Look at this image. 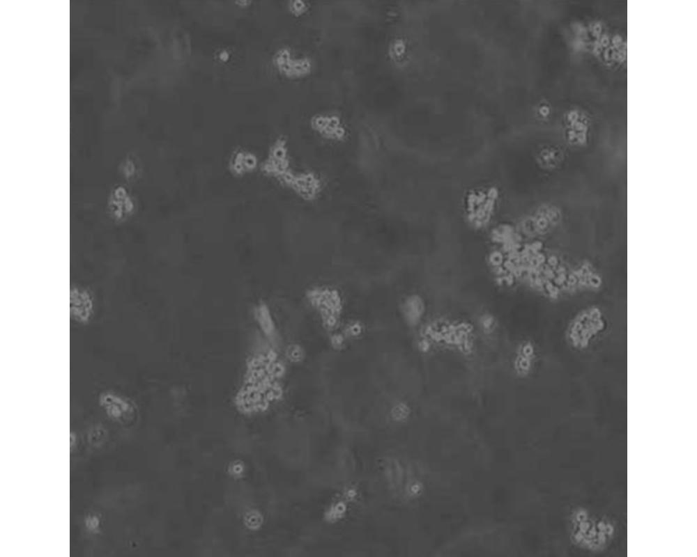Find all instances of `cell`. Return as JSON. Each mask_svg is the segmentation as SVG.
Listing matches in <instances>:
<instances>
[{"instance_id": "6da1fadb", "label": "cell", "mask_w": 697, "mask_h": 557, "mask_svg": "<svg viewBox=\"0 0 697 557\" xmlns=\"http://www.w3.org/2000/svg\"><path fill=\"white\" fill-rule=\"evenodd\" d=\"M615 521L608 516L583 505L573 508L568 516L569 542L576 548L592 554L606 550L617 535Z\"/></svg>"}, {"instance_id": "7a4b0ae2", "label": "cell", "mask_w": 697, "mask_h": 557, "mask_svg": "<svg viewBox=\"0 0 697 557\" xmlns=\"http://www.w3.org/2000/svg\"><path fill=\"white\" fill-rule=\"evenodd\" d=\"M608 329V320L598 305L590 304L577 311L569 321L565 339L569 347L582 352L590 349Z\"/></svg>"}, {"instance_id": "3957f363", "label": "cell", "mask_w": 697, "mask_h": 557, "mask_svg": "<svg viewBox=\"0 0 697 557\" xmlns=\"http://www.w3.org/2000/svg\"><path fill=\"white\" fill-rule=\"evenodd\" d=\"M97 403L103 414L116 423H128L137 414V407L132 400L113 389L101 391L97 396Z\"/></svg>"}, {"instance_id": "277c9868", "label": "cell", "mask_w": 697, "mask_h": 557, "mask_svg": "<svg viewBox=\"0 0 697 557\" xmlns=\"http://www.w3.org/2000/svg\"><path fill=\"white\" fill-rule=\"evenodd\" d=\"M97 302L93 291L86 285L75 283L70 288V318L79 326L89 324L94 319Z\"/></svg>"}, {"instance_id": "5b68a950", "label": "cell", "mask_w": 697, "mask_h": 557, "mask_svg": "<svg viewBox=\"0 0 697 557\" xmlns=\"http://www.w3.org/2000/svg\"><path fill=\"white\" fill-rule=\"evenodd\" d=\"M106 213L114 223H124L134 215L136 201L129 189L123 184L114 185L106 200Z\"/></svg>"}, {"instance_id": "8992f818", "label": "cell", "mask_w": 697, "mask_h": 557, "mask_svg": "<svg viewBox=\"0 0 697 557\" xmlns=\"http://www.w3.org/2000/svg\"><path fill=\"white\" fill-rule=\"evenodd\" d=\"M273 63L279 72L293 79L307 77L314 68V62L309 56H297L288 47H281L276 51Z\"/></svg>"}, {"instance_id": "52a82bcc", "label": "cell", "mask_w": 697, "mask_h": 557, "mask_svg": "<svg viewBox=\"0 0 697 557\" xmlns=\"http://www.w3.org/2000/svg\"><path fill=\"white\" fill-rule=\"evenodd\" d=\"M312 130L321 137L332 142H342L348 136V129L342 117L335 113H318L309 120Z\"/></svg>"}, {"instance_id": "ba28073f", "label": "cell", "mask_w": 697, "mask_h": 557, "mask_svg": "<svg viewBox=\"0 0 697 557\" xmlns=\"http://www.w3.org/2000/svg\"><path fill=\"white\" fill-rule=\"evenodd\" d=\"M264 168L267 173L280 182L294 170L291 166L285 139L280 137L274 142L264 164Z\"/></svg>"}, {"instance_id": "9c48e42d", "label": "cell", "mask_w": 697, "mask_h": 557, "mask_svg": "<svg viewBox=\"0 0 697 557\" xmlns=\"http://www.w3.org/2000/svg\"><path fill=\"white\" fill-rule=\"evenodd\" d=\"M137 165L132 158H125L120 164V175L126 180H132L137 174Z\"/></svg>"}, {"instance_id": "30bf717a", "label": "cell", "mask_w": 697, "mask_h": 557, "mask_svg": "<svg viewBox=\"0 0 697 557\" xmlns=\"http://www.w3.org/2000/svg\"><path fill=\"white\" fill-rule=\"evenodd\" d=\"M405 51V44L400 38H396L391 41L388 47V54L393 61L399 60Z\"/></svg>"}, {"instance_id": "8fae6325", "label": "cell", "mask_w": 697, "mask_h": 557, "mask_svg": "<svg viewBox=\"0 0 697 557\" xmlns=\"http://www.w3.org/2000/svg\"><path fill=\"white\" fill-rule=\"evenodd\" d=\"M289 9L290 12L296 16H301L305 15L309 8V3L302 0H293L289 3Z\"/></svg>"}, {"instance_id": "7c38bea8", "label": "cell", "mask_w": 697, "mask_h": 557, "mask_svg": "<svg viewBox=\"0 0 697 557\" xmlns=\"http://www.w3.org/2000/svg\"><path fill=\"white\" fill-rule=\"evenodd\" d=\"M84 525L89 531L97 532L100 528L101 519L97 514L89 515L85 519Z\"/></svg>"}, {"instance_id": "4fadbf2b", "label": "cell", "mask_w": 697, "mask_h": 557, "mask_svg": "<svg viewBox=\"0 0 697 557\" xmlns=\"http://www.w3.org/2000/svg\"><path fill=\"white\" fill-rule=\"evenodd\" d=\"M264 308L260 309L259 312V320L262 327L267 332L271 331V322L269 315H267Z\"/></svg>"}, {"instance_id": "5bb4252c", "label": "cell", "mask_w": 697, "mask_h": 557, "mask_svg": "<svg viewBox=\"0 0 697 557\" xmlns=\"http://www.w3.org/2000/svg\"><path fill=\"white\" fill-rule=\"evenodd\" d=\"M236 3L238 4V5H240V6H243L244 7V6H247L250 3V1H247V0H243V1L240 0V1H237Z\"/></svg>"}]
</instances>
